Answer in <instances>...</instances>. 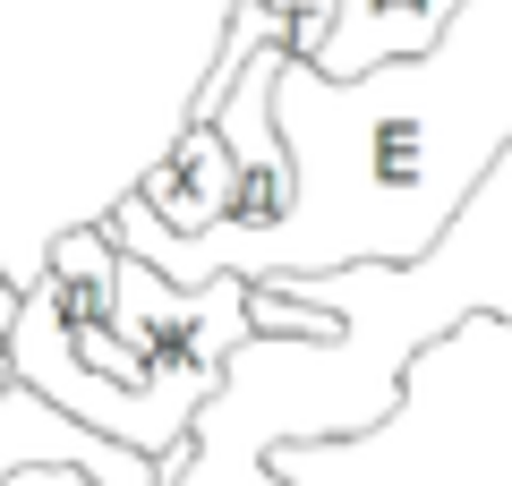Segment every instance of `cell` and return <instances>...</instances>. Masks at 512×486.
<instances>
[{"label":"cell","mask_w":512,"mask_h":486,"mask_svg":"<svg viewBox=\"0 0 512 486\" xmlns=\"http://www.w3.org/2000/svg\"><path fill=\"white\" fill-rule=\"evenodd\" d=\"M282 299L333 316V333H256L222 367L214 401L188 427V452L171 461V486H282V444H342L393 410V384L436 333L461 316L512 324V145L495 171L461 197L444 239L419 265H333L282 273Z\"/></svg>","instance_id":"obj_1"},{"label":"cell","mask_w":512,"mask_h":486,"mask_svg":"<svg viewBox=\"0 0 512 486\" xmlns=\"http://www.w3.org/2000/svg\"><path fill=\"white\" fill-rule=\"evenodd\" d=\"M111 273H120V248H111L103 222H86V231L60 239L52 265L18 290L9 384L43 393L60 418H77V427L111 435V444H128V452H146V461H180L197 418L146 393V376H137V359H128V342H120V324H111Z\"/></svg>","instance_id":"obj_2"},{"label":"cell","mask_w":512,"mask_h":486,"mask_svg":"<svg viewBox=\"0 0 512 486\" xmlns=\"http://www.w3.org/2000/svg\"><path fill=\"white\" fill-rule=\"evenodd\" d=\"M111 248H120V239H111ZM256 307L265 299H256V282H239V273L163 282L146 256H128V248H120V273H111V324H120V342H128V359H137V376H146V393L171 401V410H188V418L214 401L222 367L256 342Z\"/></svg>","instance_id":"obj_3"},{"label":"cell","mask_w":512,"mask_h":486,"mask_svg":"<svg viewBox=\"0 0 512 486\" xmlns=\"http://www.w3.org/2000/svg\"><path fill=\"white\" fill-rule=\"evenodd\" d=\"M9 469H77L86 486H171V461H146V452H128V444H111V435L60 418L52 401L26 393V384L0 393V478H9Z\"/></svg>","instance_id":"obj_4"},{"label":"cell","mask_w":512,"mask_h":486,"mask_svg":"<svg viewBox=\"0 0 512 486\" xmlns=\"http://www.w3.org/2000/svg\"><path fill=\"white\" fill-rule=\"evenodd\" d=\"M128 197L146 205L163 231H180V239L222 231V222L239 214V154L222 145V128H214V120H188V137L171 145V154L146 171V180L128 188Z\"/></svg>","instance_id":"obj_5"},{"label":"cell","mask_w":512,"mask_h":486,"mask_svg":"<svg viewBox=\"0 0 512 486\" xmlns=\"http://www.w3.org/2000/svg\"><path fill=\"white\" fill-rule=\"evenodd\" d=\"M461 0H342V18H333L325 52L308 60V69L325 77H367L384 69V60H419L436 52V35L453 26Z\"/></svg>","instance_id":"obj_6"},{"label":"cell","mask_w":512,"mask_h":486,"mask_svg":"<svg viewBox=\"0 0 512 486\" xmlns=\"http://www.w3.org/2000/svg\"><path fill=\"white\" fill-rule=\"evenodd\" d=\"M333 18H342V0H291V52L316 60V52H325V35H333Z\"/></svg>","instance_id":"obj_7"},{"label":"cell","mask_w":512,"mask_h":486,"mask_svg":"<svg viewBox=\"0 0 512 486\" xmlns=\"http://www.w3.org/2000/svg\"><path fill=\"white\" fill-rule=\"evenodd\" d=\"M0 393H9V342H0Z\"/></svg>","instance_id":"obj_8"}]
</instances>
